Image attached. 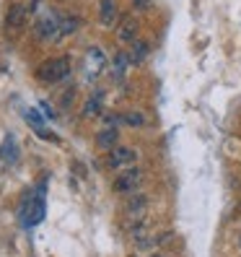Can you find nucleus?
<instances>
[{
    "label": "nucleus",
    "mask_w": 241,
    "mask_h": 257,
    "mask_svg": "<svg viewBox=\"0 0 241 257\" xmlns=\"http://www.w3.org/2000/svg\"><path fill=\"white\" fill-rule=\"evenodd\" d=\"M145 182V172L140 169V166H127V169H122L117 177H114V192L117 195H125V198H130V195L140 192Z\"/></svg>",
    "instance_id": "3"
},
{
    "label": "nucleus",
    "mask_w": 241,
    "mask_h": 257,
    "mask_svg": "<svg viewBox=\"0 0 241 257\" xmlns=\"http://www.w3.org/2000/svg\"><path fill=\"white\" fill-rule=\"evenodd\" d=\"M29 6L26 3H11L8 6V13H6V29L11 34H19L21 29L29 24Z\"/></svg>",
    "instance_id": "7"
},
{
    "label": "nucleus",
    "mask_w": 241,
    "mask_h": 257,
    "mask_svg": "<svg viewBox=\"0 0 241 257\" xmlns=\"http://www.w3.org/2000/svg\"><path fill=\"white\" fill-rule=\"evenodd\" d=\"M135 11H148L150 6H153V0H132Z\"/></svg>",
    "instance_id": "19"
},
{
    "label": "nucleus",
    "mask_w": 241,
    "mask_h": 257,
    "mask_svg": "<svg viewBox=\"0 0 241 257\" xmlns=\"http://www.w3.org/2000/svg\"><path fill=\"white\" fill-rule=\"evenodd\" d=\"M145 122H148L145 114H143V112H138V109H130V112H125V114H122V125H127V127H143Z\"/></svg>",
    "instance_id": "17"
},
{
    "label": "nucleus",
    "mask_w": 241,
    "mask_h": 257,
    "mask_svg": "<svg viewBox=\"0 0 241 257\" xmlns=\"http://www.w3.org/2000/svg\"><path fill=\"white\" fill-rule=\"evenodd\" d=\"M78 26H81L78 16H63V19H60V39L75 34V32H78Z\"/></svg>",
    "instance_id": "16"
},
{
    "label": "nucleus",
    "mask_w": 241,
    "mask_h": 257,
    "mask_svg": "<svg viewBox=\"0 0 241 257\" xmlns=\"http://www.w3.org/2000/svg\"><path fill=\"white\" fill-rule=\"evenodd\" d=\"M24 117H26V122L32 125L37 133H42V130H44V119H42V114H39L37 109H26V112H24Z\"/></svg>",
    "instance_id": "18"
},
{
    "label": "nucleus",
    "mask_w": 241,
    "mask_h": 257,
    "mask_svg": "<svg viewBox=\"0 0 241 257\" xmlns=\"http://www.w3.org/2000/svg\"><path fill=\"white\" fill-rule=\"evenodd\" d=\"M138 32H140V21L135 16H122L117 24V39L122 44H132L138 39Z\"/></svg>",
    "instance_id": "9"
},
{
    "label": "nucleus",
    "mask_w": 241,
    "mask_h": 257,
    "mask_svg": "<svg viewBox=\"0 0 241 257\" xmlns=\"http://www.w3.org/2000/svg\"><path fill=\"white\" fill-rule=\"evenodd\" d=\"M96 148L99 151H112L119 146V127H101L96 133Z\"/></svg>",
    "instance_id": "10"
},
{
    "label": "nucleus",
    "mask_w": 241,
    "mask_h": 257,
    "mask_svg": "<svg viewBox=\"0 0 241 257\" xmlns=\"http://www.w3.org/2000/svg\"><path fill=\"white\" fill-rule=\"evenodd\" d=\"M39 3H42V0H29V11H34Z\"/></svg>",
    "instance_id": "21"
},
{
    "label": "nucleus",
    "mask_w": 241,
    "mask_h": 257,
    "mask_svg": "<svg viewBox=\"0 0 241 257\" xmlns=\"http://www.w3.org/2000/svg\"><path fill=\"white\" fill-rule=\"evenodd\" d=\"M127 55H130V63H132V65L145 63V57L150 55V42H145V39H135V42L130 44Z\"/></svg>",
    "instance_id": "13"
},
{
    "label": "nucleus",
    "mask_w": 241,
    "mask_h": 257,
    "mask_svg": "<svg viewBox=\"0 0 241 257\" xmlns=\"http://www.w3.org/2000/svg\"><path fill=\"white\" fill-rule=\"evenodd\" d=\"M70 73H73V60L68 55H57V57H50V60H44V63H39L34 75L42 83L55 86V83H63Z\"/></svg>",
    "instance_id": "2"
},
{
    "label": "nucleus",
    "mask_w": 241,
    "mask_h": 257,
    "mask_svg": "<svg viewBox=\"0 0 241 257\" xmlns=\"http://www.w3.org/2000/svg\"><path fill=\"white\" fill-rule=\"evenodd\" d=\"M60 13H55V11H47L44 16H39L37 21H34V34H37V39H42V42H60Z\"/></svg>",
    "instance_id": "5"
},
{
    "label": "nucleus",
    "mask_w": 241,
    "mask_h": 257,
    "mask_svg": "<svg viewBox=\"0 0 241 257\" xmlns=\"http://www.w3.org/2000/svg\"><path fill=\"white\" fill-rule=\"evenodd\" d=\"M119 6L117 0H99V24L104 29H114L119 24Z\"/></svg>",
    "instance_id": "8"
},
{
    "label": "nucleus",
    "mask_w": 241,
    "mask_h": 257,
    "mask_svg": "<svg viewBox=\"0 0 241 257\" xmlns=\"http://www.w3.org/2000/svg\"><path fill=\"white\" fill-rule=\"evenodd\" d=\"M39 107L44 109V117H55V109L50 107V104H47V101H42V104H39Z\"/></svg>",
    "instance_id": "20"
},
{
    "label": "nucleus",
    "mask_w": 241,
    "mask_h": 257,
    "mask_svg": "<svg viewBox=\"0 0 241 257\" xmlns=\"http://www.w3.org/2000/svg\"><path fill=\"white\" fill-rule=\"evenodd\" d=\"M130 68H132V63H130V55L122 50V52H117V55H114L109 73H112V78H114V81H125V75H127V70H130Z\"/></svg>",
    "instance_id": "11"
},
{
    "label": "nucleus",
    "mask_w": 241,
    "mask_h": 257,
    "mask_svg": "<svg viewBox=\"0 0 241 257\" xmlns=\"http://www.w3.org/2000/svg\"><path fill=\"white\" fill-rule=\"evenodd\" d=\"M125 210H127V216H132V218H145V210H148V198H145L143 192H135V195H130V200H127Z\"/></svg>",
    "instance_id": "12"
},
{
    "label": "nucleus",
    "mask_w": 241,
    "mask_h": 257,
    "mask_svg": "<svg viewBox=\"0 0 241 257\" xmlns=\"http://www.w3.org/2000/svg\"><path fill=\"white\" fill-rule=\"evenodd\" d=\"M101 94H91L86 99V104H83V117L86 119H91V117H99L101 114Z\"/></svg>",
    "instance_id": "15"
},
{
    "label": "nucleus",
    "mask_w": 241,
    "mask_h": 257,
    "mask_svg": "<svg viewBox=\"0 0 241 257\" xmlns=\"http://www.w3.org/2000/svg\"><path fill=\"white\" fill-rule=\"evenodd\" d=\"M0 159L13 164V161H19V141L13 138V135H6L3 143H0Z\"/></svg>",
    "instance_id": "14"
},
{
    "label": "nucleus",
    "mask_w": 241,
    "mask_h": 257,
    "mask_svg": "<svg viewBox=\"0 0 241 257\" xmlns=\"http://www.w3.org/2000/svg\"><path fill=\"white\" fill-rule=\"evenodd\" d=\"M150 257H156V254H150Z\"/></svg>",
    "instance_id": "22"
},
{
    "label": "nucleus",
    "mask_w": 241,
    "mask_h": 257,
    "mask_svg": "<svg viewBox=\"0 0 241 257\" xmlns=\"http://www.w3.org/2000/svg\"><path fill=\"white\" fill-rule=\"evenodd\" d=\"M107 68H109V60H107V55H104V50L99 47V44H91V47L86 50V55H83V73H86V78L96 81V78H101V75L107 73Z\"/></svg>",
    "instance_id": "4"
},
{
    "label": "nucleus",
    "mask_w": 241,
    "mask_h": 257,
    "mask_svg": "<svg viewBox=\"0 0 241 257\" xmlns=\"http://www.w3.org/2000/svg\"><path fill=\"white\" fill-rule=\"evenodd\" d=\"M44 187H47V179H42L37 190H29V195L21 200L19 205V221L32 229V226L44 221V213H47V203H44Z\"/></svg>",
    "instance_id": "1"
},
{
    "label": "nucleus",
    "mask_w": 241,
    "mask_h": 257,
    "mask_svg": "<svg viewBox=\"0 0 241 257\" xmlns=\"http://www.w3.org/2000/svg\"><path fill=\"white\" fill-rule=\"evenodd\" d=\"M135 161H138V148H132V146H117V148L107 151V166L114 172L135 166Z\"/></svg>",
    "instance_id": "6"
}]
</instances>
